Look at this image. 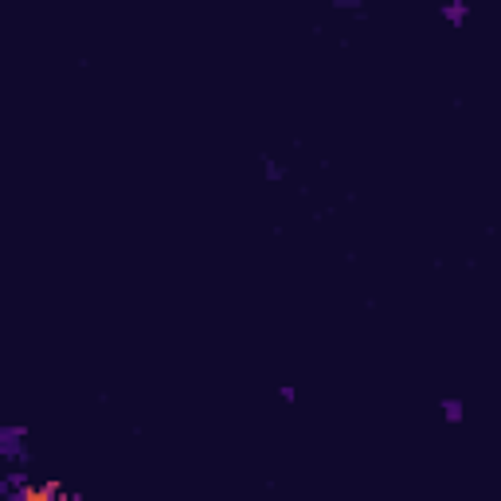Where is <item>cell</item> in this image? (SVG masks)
I'll use <instances>...</instances> for the list:
<instances>
[{
  "label": "cell",
  "mask_w": 501,
  "mask_h": 501,
  "mask_svg": "<svg viewBox=\"0 0 501 501\" xmlns=\"http://www.w3.org/2000/svg\"><path fill=\"white\" fill-rule=\"evenodd\" d=\"M24 439H28V427H24V423L0 427V455H4V458H20Z\"/></svg>",
  "instance_id": "obj_1"
},
{
  "label": "cell",
  "mask_w": 501,
  "mask_h": 501,
  "mask_svg": "<svg viewBox=\"0 0 501 501\" xmlns=\"http://www.w3.org/2000/svg\"><path fill=\"white\" fill-rule=\"evenodd\" d=\"M443 20L455 24V28H462V24L470 20V4H462V0H450V4H443Z\"/></svg>",
  "instance_id": "obj_2"
},
{
  "label": "cell",
  "mask_w": 501,
  "mask_h": 501,
  "mask_svg": "<svg viewBox=\"0 0 501 501\" xmlns=\"http://www.w3.org/2000/svg\"><path fill=\"white\" fill-rule=\"evenodd\" d=\"M278 396H282L286 403H294V400H298V392H294V388H290V384H282V388H278Z\"/></svg>",
  "instance_id": "obj_4"
},
{
  "label": "cell",
  "mask_w": 501,
  "mask_h": 501,
  "mask_svg": "<svg viewBox=\"0 0 501 501\" xmlns=\"http://www.w3.org/2000/svg\"><path fill=\"white\" fill-rule=\"evenodd\" d=\"M439 407H443V419H447V423H462V400H455V396H447V400L439 403Z\"/></svg>",
  "instance_id": "obj_3"
}]
</instances>
